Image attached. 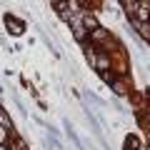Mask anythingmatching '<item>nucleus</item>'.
<instances>
[{
	"mask_svg": "<svg viewBox=\"0 0 150 150\" xmlns=\"http://www.w3.org/2000/svg\"><path fill=\"white\" fill-rule=\"evenodd\" d=\"M135 15H138V23H148L150 20V8L148 5H135Z\"/></svg>",
	"mask_w": 150,
	"mask_h": 150,
	"instance_id": "obj_4",
	"label": "nucleus"
},
{
	"mask_svg": "<svg viewBox=\"0 0 150 150\" xmlns=\"http://www.w3.org/2000/svg\"><path fill=\"white\" fill-rule=\"evenodd\" d=\"M83 25H85V30H88V28H98V23H95L93 15H83Z\"/></svg>",
	"mask_w": 150,
	"mask_h": 150,
	"instance_id": "obj_10",
	"label": "nucleus"
},
{
	"mask_svg": "<svg viewBox=\"0 0 150 150\" xmlns=\"http://www.w3.org/2000/svg\"><path fill=\"white\" fill-rule=\"evenodd\" d=\"M0 125H5V128H10L13 130V123H10V115H8L3 108H0Z\"/></svg>",
	"mask_w": 150,
	"mask_h": 150,
	"instance_id": "obj_9",
	"label": "nucleus"
},
{
	"mask_svg": "<svg viewBox=\"0 0 150 150\" xmlns=\"http://www.w3.org/2000/svg\"><path fill=\"white\" fill-rule=\"evenodd\" d=\"M85 98L93 103V105H98V108H105V100H100V98H98L95 93H90V90H88V93H85Z\"/></svg>",
	"mask_w": 150,
	"mask_h": 150,
	"instance_id": "obj_8",
	"label": "nucleus"
},
{
	"mask_svg": "<svg viewBox=\"0 0 150 150\" xmlns=\"http://www.w3.org/2000/svg\"><path fill=\"white\" fill-rule=\"evenodd\" d=\"M0 145L3 148L10 145V128H5V125H0Z\"/></svg>",
	"mask_w": 150,
	"mask_h": 150,
	"instance_id": "obj_6",
	"label": "nucleus"
},
{
	"mask_svg": "<svg viewBox=\"0 0 150 150\" xmlns=\"http://www.w3.org/2000/svg\"><path fill=\"white\" fill-rule=\"evenodd\" d=\"M50 3H53V5H60V3H65V0H50Z\"/></svg>",
	"mask_w": 150,
	"mask_h": 150,
	"instance_id": "obj_11",
	"label": "nucleus"
},
{
	"mask_svg": "<svg viewBox=\"0 0 150 150\" xmlns=\"http://www.w3.org/2000/svg\"><path fill=\"white\" fill-rule=\"evenodd\" d=\"M112 90L118 93V95H125V93H128V83H125L123 78H115V80H112Z\"/></svg>",
	"mask_w": 150,
	"mask_h": 150,
	"instance_id": "obj_5",
	"label": "nucleus"
},
{
	"mask_svg": "<svg viewBox=\"0 0 150 150\" xmlns=\"http://www.w3.org/2000/svg\"><path fill=\"white\" fill-rule=\"evenodd\" d=\"M125 150H140V140L135 135H128L125 138Z\"/></svg>",
	"mask_w": 150,
	"mask_h": 150,
	"instance_id": "obj_7",
	"label": "nucleus"
},
{
	"mask_svg": "<svg viewBox=\"0 0 150 150\" xmlns=\"http://www.w3.org/2000/svg\"><path fill=\"white\" fill-rule=\"evenodd\" d=\"M93 65H95V68L100 70V73H103V70H108V68H110V55H105V53H98L95 58H93Z\"/></svg>",
	"mask_w": 150,
	"mask_h": 150,
	"instance_id": "obj_3",
	"label": "nucleus"
},
{
	"mask_svg": "<svg viewBox=\"0 0 150 150\" xmlns=\"http://www.w3.org/2000/svg\"><path fill=\"white\" fill-rule=\"evenodd\" d=\"M15 150H20V148H15Z\"/></svg>",
	"mask_w": 150,
	"mask_h": 150,
	"instance_id": "obj_12",
	"label": "nucleus"
},
{
	"mask_svg": "<svg viewBox=\"0 0 150 150\" xmlns=\"http://www.w3.org/2000/svg\"><path fill=\"white\" fill-rule=\"evenodd\" d=\"M3 20H5V28H8V33H10V35H23V33H25V23L18 20L15 15H10V13H8Z\"/></svg>",
	"mask_w": 150,
	"mask_h": 150,
	"instance_id": "obj_1",
	"label": "nucleus"
},
{
	"mask_svg": "<svg viewBox=\"0 0 150 150\" xmlns=\"http://www.w3.org/2000/svg\"><path fill=\"white\" fill-rule=\"evenodd\" d=\"M90 43H105V45H110V33H108L105 28H93V30H90Z\"/></svg>",
	"mask_w": 150,
	"mask_h": 150,
	"instance_id": "obj_2",
	"label": "nucleus"
}]
</instances>
